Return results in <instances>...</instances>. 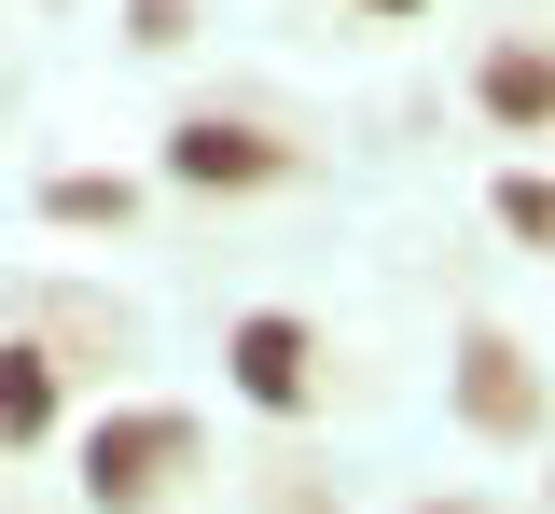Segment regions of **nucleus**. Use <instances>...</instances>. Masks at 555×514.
I'll return each instance as SVG.
<instances>
[{
    "instance_id": "obj_1",
    "label": "nucleus",
    "mask_w": 555,
    "mask_h": 514,
    "mask_svg": "<svg viewBox=\"0 0 555 514\" xmlns=\"http://www.w3.org/2000/svg\"><path fill=\"white\" fill-rule=\"evenodd\" d=\"M195 459H208V432L181 417V403H126V417L83 432V501L98 514H153V501L195 487Z\"/></svg>"
},
{
    "instance_id": "obj_2",
    "label": "nucleus",
    "mask_w": 555,
    "mask_h": 514,
    "mask_svg": "<svg viewBox=\"0 0 555 514\" xmlns=\"http://www.w3.org/2000/svg\"><path fill=\"white\" fill-rule=\"evenodd\" d=\"M222 375H236L250 417H306V403H320V334H306L292 306H250V320L222 334Z\"/></svg>"
},
{
    "instance_id": "obj_3",
    "label": "nucleus",
    "mask_w": 555,
    "mask_h": 514,
    "mask_svg": "<svg viewBox=\"0 0 555 514\" xmlns=\"http://www.w3.org/2000/svg\"><path fill=\"white\" fill-rule=\"evenodd\" d=\"M167 181H181V195H264V181H292V140L195 112V126H167Z\"/></svg>"
},
{
    "instance_id": "obj_4",
    "label": "nucleus",
    "mask_w": 555,
    "mask_h": 514,
    "mask_svg": "<svg viewBox=\"0 0 555 514\" xmlns=\"http://www.w3.org/2000/svg\"><path fill=\"white\" fill-rule=\"evenodd\" d=\"M459 417H473L486 445H528V432H542V375H528L514 334H473V348H459Z\"/></svg>"
},
{
    "instance_id": "obj_5",
    "label": "nucleus",
    "mask_w": 555,
    "mask_h": 514,
    "mask_svg": "<svg viewBox=\"0 0 555 514\" xmlns=\"http://www.w3.org/2000/svg\"><path fill=\"white\" fill-rule=\"evenodd\" d=\"M473 112L500 126V140H555V42H486Z\"/></svg>"
},
{
    "instance_id": "obj_6",
    "label": "nucleus",
    "mask_w": 555,
    "mask_h": 514,
    "mask_svg": "<svg viewBox=\"0 0 555 514\" xmlns=\"http://www.w3.org/2000/svg\"><path fill=\"white\" fill-rule=\"evenodd\" d=\"M42 222H69V236H126V222H139V181H126V167H56V181H42Z\"/></svg>"
},
{
    "instance_id": "obj_7",
    "label": "nucleus",
    "mask_w": 555,
    "mask_h": 514,
    "mask_svg": "<svg viewBox=\"0 0 555 514\" xmlns=\"http://www.w3.org/2000/svg\"><path fill=\"white\" fill-rule=\"evenodd\" d=\"M42 432H56V362H42L28 334H0V459L42 445Z\"/></svg>"
},
{
    "instance_id": "obj_8",
    "label": "nucleus",
    "mask_w": 555,
    "mask_h": 514,
    "mask_svg": "<svg viewBox=\"0 0 555 514\" xmlns=\"http://www.w3.org/2000/svg\"><path fill=\"white\" fill-rule=\"evenodd\" d=\"M486 209H500V236H514V250H555V167H514Z\"/></svg>"
},
{
    "instance_id": "obj_9",
    "label": "nucleus",
    "mask_w": 555,
    "mask_h": 514,
    "mask_svg": "<svg viewBox=\"0 0 555 514\" xmlns=\"http://www.w3.org/2000/svg\"><path fill=\"white\" fill-rule=\"evenodd\" d=\"M126 42L139 56H181L195 42V0H126Z\"/></svg>"
},
{
    "instance_id": "obj_10",
    "label": "nucleus",
    "mask_w": 555,
    "mask_h": 514,
    "mask_svg": "<svg viewBox=\"0 0 555 514\" xmlns=\"http://www.w3.org/2000/svg\"><path fill=\"white\" fill-rule=\"evenodd\" d=\"M361 14H375V28H403V14H444V0H361Z\"/></svg>"
},
{
    "instance_id": "obj_11",
    "label": "nucleus",
    "mask_w": 555,
    "mask_h": 514,
    "mask_svg": "<svg viewBox=\"0 0 555 514\" xmlns=\"http://www.w3.org/2000/svg\"><path fill=\"white\" fill-rule=\"evenodd\" d=\"M430 514H444V501H430ZM459 514H473V501H459Z\"/></svg>"
},
{
    "instance_id": "obj_12",
    "label": "nucleus",
    "mask_w": 555,
    "mask_h": 514,
    "mask_svg": "<svg viewBox=\"0 0 555 514\" xmlns=\"http://www.w3.org/2000/svg\"><path fill=\"white\" fill-rule=\"evenodd\" d=\"M542 501H555V487H542Z\"/></svg>"
}]
</instances>
